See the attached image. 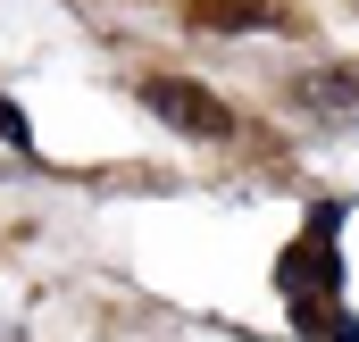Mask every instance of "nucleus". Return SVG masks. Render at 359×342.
<instances>
[{
	"label": "nucleus",
	"mask_w": 359,
	"mask_h": 342,
	"mask_svg": "<svg viewBox=\"0 0 359 342\" xmlns=\"http://www.w3.org/2000/svg\"><path fill=\"white\" fill-rule=\"evenodd\" d=\"M334 234H343V200H318V209H309V234L276 259V284H284L292 317L334 309V292H343V251H334Z\"/></svg>",
	"instance_id": "obj_1"
},
{
	"label": "nucleus",
	"mask_w": 359,
	"mask_h": 342,
	"mask_svg": "<svg viewBox=\"0 0 359 342\" xmlns=\"http://www.w3.org/2000/svg\"><path fill=\"white\" fill-rule=\"evenodd\" d=\"M142 109H151L159 125L192 134V142H226V134H234V109L209 84H192V76H151V84H142Z\"/></svg>",
	"instance_id": "obj_2"
},
{
	"label": "nucleus",
	"mask_w": 359,
	"mask_h": 342,
	"mask_svg": "<svg viewBox=\"0 0 359 342\" xmlns=\"http://www.w3.org/2000/svg\"><path fill=\"white\" fill-rule=\"evenodd\" d=\"M192 25H209V34H268L284 25L268 0H192Z\"/></svg>",
	"instance_id": "obj_3"
},
{
	"label": "nucleus",
	"mask_w": 359,
	"mask_h": 342,
	"mask_svg": "<svg viewBox=\"0 0 359 342\" xmlns=\"http://www.w3.org/2000/svg\"><path fill=\"white\" fill-rule=\"evenodd\" d=\"M309 334H318V342H359V317H351V309H326Z\"/></svg>",
	"instance_id": "obj_4"
},
{
	"label": "nucleus",
	"mask_w": 359,
	"mask_h": 342,
	"mask_svg": "<svg viewBox=\"0 0 359 342\" xmlns=\"http://www.w3.org/2000/svg\"><path fill=\"white\" fill-rule=\"evenodd\" d=\"M309 100H318V109H351L359 92H351V76H318V92H309Z\"/></svg>",
	"instance_id": "obj_5"
},
{
	"label": "nucleus",
	"mask_w": 359,
	"mask_h": 342,
	"mask_svg": "<svg viewBox=\"0 0 359 342\" xmlns=\"http://www.w3.org/2000/svg\"><path fill=\"white\" fill-rule=\"evenodd\" d=\"M0 142H17V151H25V117H17L8 100H0Z\"/></svg>",
	"instance_id": "obj_6"
}]
</instances>
